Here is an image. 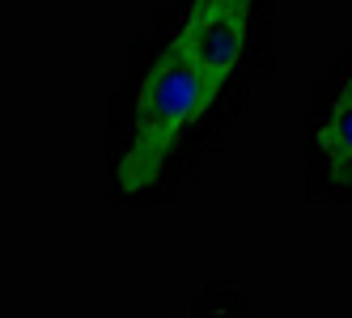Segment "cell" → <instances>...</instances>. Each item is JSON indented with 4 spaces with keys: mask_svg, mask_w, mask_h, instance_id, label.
<instances>
[{
    "mask_svg": "<svg viewBox=\"0 0 352 318\" xmlns=\"http://www.w3.org/2000/svg\"><path fill=\"white\" fill-rule=\"evenodd\" d=\"M217 98L221 89L204 77V68L191 60V52L179 38H170L140 77L136 106H132V136L115 166L119 191L128 200L144 195L162 179L179 140L212 111Z\"/></svg>",
    "mask_w": 352,
    "mask_h": 318,
    "instance_id": "obj_1",
    "label": "cell"
},
{
    "mask_svg": "<svg viewBox=\"0 0 352 318\" xmlns=\"http://www.w3.org/2000/svg\"><path fill=\"white\" fill-rule=\"evenodd\" d=\"M250 13H255V0H191L183 26L174 34L217 89L230 85L246 56Z\"/></svg>",
    "mask_w": 352,
    "mask_h": 318,
    "instance_id": "obj_2",
    "label": "cell"
},
{
    "mask_svg": "<svg viewBox=\"0 0 352 318\" xmlns=\"http://www.w3.org/2000/svg\"><path fill=\"white\" fill-rule=\"evenodd\" d=\"M318 149L327 153V161H331V179L336 183L352 179V72L340 85V98L331 102V111H327L322 128H318Z\"/></svg>",
    "mask_w": 352,
    "mask_h": 318,
    "instance_id": "obj_3",
    "label": "cell"
}]
</instances>
